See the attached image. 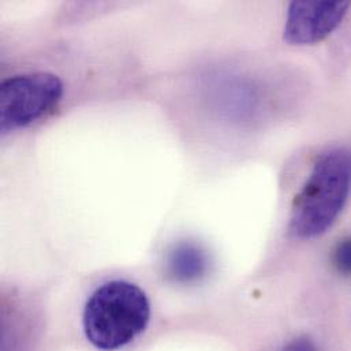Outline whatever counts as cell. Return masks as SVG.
<instances>
[{"instance_id":"1","label":"cell","mask_w":351,"mask_h":351,"mask_svg":"<svg viewBox=\"0 0 351 351\" xmlns=\"http://www.w3.org/2000/svg\"><path fill=\"white\" fill-rule=\"evenodd\" d=\"M350 191V148L335 147L320 154L294 199L290 235L297 239L323 235L342 213Z\"/></svg>"},{"instance_id":"2","label":"cell","mask_w":351,"mask_h":351,"mask_svg":"<svg viewBox=\"0 0 351 351\" xmlns=\"http://www.w3.org/2000/svg\"><path fill=\"white\" fill-rule=\"evenodd\" d=\"M151 305L147 294L128 280L100 286L86 301L82 323L89 343L104 351L132 343L148 327Z\"/></svg>"},{"instance_id":"3","label":"cell","mask_w":351,"mask_h":351,"mask_svg":"<svg viewBox=\"0 0 351 351\" xmlns=\"http://www.w3.org/2000/svg\"><path fill=\"white\" fill-rule=\"evenodd\" d=\"M63 95L62 80L52 73H27L0 86V132L29 126L52 110Z\"/></svg>"},{"instance_id":"4","label":"cell","mask_w":351,"mask_h":351,"mask_svg":"<svg viewBox=\"0 0 351 351\" xmlns=\"http://www.w3.org/2000/svg\"><path fill=\"white\" fill-rule=\"evenodd\" d=\"M350 1L301 0L289 4L283 38L294 45H311L323 41L343 22Z\"/></svg>"},{"instance_id":"5","label":"cell","mask_w":351,"mask_h":351,"mask_svg":"<svg viewBox=\"0 0 351 351\" xmlns=\"http://www.w3.org/2000/svg\"><path fill=\"white\" fill-rule=\"evenodd\" d=\"M209 268L206 253L193 242H180L167 256L166 272L176 283H194L204 278Z\"/></svg>"},{"instance_id":"6","label":"cell","mask_w":351,"mask_h":351,"mask_svg":"<svg viewBox=\"0 0 351 351\" xmlns=\"http://www.w3.org/2000/svg\"><path fill=\"white\" fill-rule=\"evenodd\" d=\"M331 260L341 275L351 276V237L338 241L332 250Z\"/></svg>"},{"instance_id":"7","label":"cell","mask_w":351,"mask_h":351,"mask_svg":"<svg viewBox=\"0 0 351 351\" xmlns=\"http://www.w3.org/2000/svg\"><path fill=\"white\" fill-rule=\"evenodd\" d=\"M280 351H319L316 345L308 338H298L287 343Z\"/></svg>"}]
</instances>
